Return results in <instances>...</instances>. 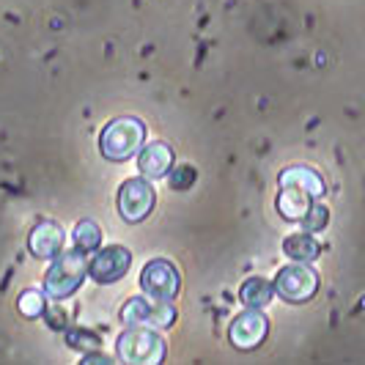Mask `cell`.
Returning a JSON list of instances; mask_svg holds the SVG:
<instances>
[{
  "instance_id": "6da1fadb",
  "label": "cell",
  "mask_w": 365,
  "mask_h": 365,
  "mask_svg": "<svg viewBox=\"0 0 365 365\" xmlns=\"http://www.w3.org/2000/svg\"><path fill=\"white\" fill-rule=\"evenodd\" d=\"M88 274V258H86V250L74 247V250H61L58 256L53 258L50 269L44 274V294L53 297V299H69L86 280Z\"/></svg>"
},
{
  "instance_id": "7a4b0ae2",
  "label": "cell",
  "mask_w": 365,
  "mask_h": 365,
  "mask_svg": "<svg viewBox=\"0 0 365 365\" xmlns=\"http://www.w3.org/2000/svg\"><path fill=\"white\" fill-rule=\"evenodd\" d=\"M146 143V127L140 118H115L99 135V151L110 163H127L132 157H138V151Z\"/></svg>"
},
{
  "instance_id": "3957f363",
  "label": "cell",
  "mask_w": 365,
  "mask_h": 365,
  "mask_svg": "<svg viewBox=\"0 0 365 365\" xmlns=\"http://www.w3.org/2000/svg\"><path fill=\"white\" fill-rule=\"evenodd\" d=\"M115 354L118 360L135 365H160L168 354L165 346V338L157 335L154 327H140V324H132L127 332L118 335L115 341Z\"/></svg>"
},
{
  "instance_id": "277c9868",
  "label": "cell",
  "mask_w": 365,
  "mask_h": 365,
  "mask_svg": "<svg viewBox=\"0 0 365 365\" xmlns=\"http://www.w3.org/2000/svg\"><path fill=\"white\" fill-rule=\"evenodd\" d=\"M319 292V274L313 272L305 261H297L292 267H283L274 274V294L292 305H302L313 299Z\"/></svg>"
},
{
  "instance_id": "5b68a950",
  "label": "cell",
  "mask_w": 365,
  "mask_h": 365,
  "mask_svg": "<svg viewBox=\"0 0 365 365\" xmlns=\"http://www.w3.org/2000/svg\"><path fill=\"white\" fill-rule=\"evenodd\" d=\"M176 308L165 299H148V297H132L121 308V322L127 324H140V327H173L176 324Z\"/></svg>"
},
{
  "instance_id": "8992f818",
  "label": "cell",
  "mask_w": 365,
  "mask_h": 365,
  "mask_svg": "<svg viewBox=\"0 0 365 365\" xmlns=\"http://www.w3.org/2000/svg\"><path fill=\"white\" fill-rule=\"evenodd\" d=\"M140 289L154 297V299H165V302H173L179 297V289H182V274L179 269L165 261V258H154L148 261L140 272Z\"/></svg>"
},
{
  "instance_id": "52a82bcc",
  "label": "cell",
  "mask_w": 365,
  "mask_h": 365,
  "mask_svg": "<svg viewBox=\"0 0 365 365\" xmlns=\"http://www.w3.org/2000/svg\"><path fill=\"white\" fill-rule=\"evenodd\" d=\"M115 201H118V215L127 222H143L157 203V192L148 179H127L121 184Z\"/></svg>"
},
{
  "instance_id": "ba28073f",
  "label": "cell",
  "mask_w": 365,
  "mask_h": 365,
  "mask_svg": "<svg viewBox=\"0 0 365 365\" xmlns=\"http://www.w3.org/2000/svg\"><path fill=\"white\" fill-rule=\"evenodd\" d=\"M132 267V253L121 245H108L102 250H96V256L88 261V274L96 283L108 286V283H118Z\"/></svg>"
},
{
  "instance_id": "9c48e42d",
  "label": "cell",
  "mask_w": 365,
  "mask_h": 365,
  "mask_svg": "<svg viewBox=\"0 0 365 365\" xmlns=\"http://www.w3.org/2000/svg\"><path fill=\"white\" fill-rule=\"evenodd\" d=\"M267 332H269L267 316L261 313V308H250V311L239 313L237 319L231 322L228 338H231V344H234L239 351H250V349H256L264 344Z\"/></svg>"
},
{
  "instance_id": "30bf717a",
  "label": "cell",
  "mask_w": 365,
  "mask_h": 365,
  "mask_svg": "<svg viewBox=\"0 0 365 365\" xmlns=\"http://www.w3.org/2000/svg\"><path fill=\"white\" fill-rule=\"evenodd\" d=\"M66 247V234L53 220H41L28 237V250L36 258H55Z\"/></svg>"
},
{
  "instance_id": "8fae6325",
  "label": "cell",
  "mask_w": 365,
  "mask_h": 365,
  "mask_svg": "<svg viewBox=\"0 0 365 365\" xmlns=\"http://www.w3.org/2000/svg\"><path fill=\"white\" fill-rule=\"evenodd\" d=\"M138 168L146 179H163L170 173L173 168V148L163 143V140H154L138 151Z\"/></svg>"
},
{
  "instance_id": "7c38bea8",
  "label": "cell",
  "mask_w": 365,
  "mask_h": 365,
  "mask_svg": "<svg viewBox=\"0 0 365 365\" xmlns=\"http://www.w3.org/2000/svg\"><path fill=\"white\" fill-rule=\"evenodd\" d=\"M277 182L280 187H297V190H305L311 198H322L324 192H327V184L324 179L308 168V165H292V168H286L280 176H277Z\"/></svg>"
},
{
  "instance_id": "4fadbf2b",
  "label": "cell",
  "mask_w": 365,
  "mask_h": 365,
  "mask_svg": "<svg viewBox=\"0 0 365 365\" xmlns=\"http://www.w3.org/2000/svg\"><path fill=\"white\" fill-rule=\"evenodd\" d=\"M316 198H311L305 190H297V187H280L277 192V212L280 217L289 220V222H302V217L308 215V209L313 206Z\"/></svg>"
},
{
  "instance_id": "5bb4252c",
  "label": "cell",
  "mask_w": 365,
  "mask_h": 365,
  "mask_svg": "<svg viewBox=\"0 0 365 365\" xmlns=\"http://www.w3.org/2000/svg\"><path fill=\"white\" fill-rule=\"evenodd\" d=\"M274 297V283H269L267 277H247L242 286H239V299H242V305H247V308H267L269 302H272Z\"/></svg>"
},
{
  "instance_id": "9a60e30c",
  "label": "cell",
  "mask_w": 365,
  "mask_h": 365,
  "mask_svg": "<svg viewBox=\"0 0 365 365\" xmlns=\"http://www.w3.org/2000/svg\"><path fill=\"white\" fill-rule=\"evenodd\" d=\"M283 253L289 258H294V261H305V264H311V261H316L319 258V253H322V245L313 239V234H292V237L283 242Z\"/></svg>"
},
{
  "instance_id": "2e32d148",
  "label": "cell",
  "mask_w": 365,
  "mask_h": 365,
  "mask_svg": "<svg viewBox=\"0 0 365 365\" xmlns=\"http://www.w3.org/2000/svg\"><path fill=\"white\" fill-rule=\"evenodd\" d=\"M74 245L86 253H96L99 245H102V228L93 220H80L74 225Z\"/></svg>"
},
{
  "instance_id": "e0dca14e",
  "label": "cell",
  "mask_w": 365,
  "mask_h": 365,
  "mask_svg": "<svg viewBox=\"0 0 365 365\" xmlns=\"http://www.w3.org/2000/svg\"><path fill=\"white\" fill-rule=\"evenodd\" d=\"M44 297H47V294L36 292V289L22 292L19 294V302H17L19 313H22L25 319H38L41 313L47 311V299H44Z\"/></svg>"
},
{
  "instance_id": "ac0fdd59",
  "label": "cell",
  "mask_w": 365,
  "mask_h": 365,
  "mask_svg": "<svg viewBox=\"0 0 365 365\" xmlns=\"http://www.w3.org/2000/svg\"><path fill=\"white\" fill-rule=\"evenodd\" d=\"M327 222H329V209L324 203H313L311 209H308V215L302 217V228L308 234H316V231H324Z\"/></svg>"
},
{
  "instance_id": "d6986e66",
  "label": "cell",
  "mask_w": 365,
  "mask_h": 365,
  "mask_svg": "<svg viewBox=\"0 0 365 365\" xmlns=\"http://www.w3.org/2000/svg\"><path fill=\"white\" fill-rule=\"evenodd\" d=\"M66 344L72 349H80V351H96L102 346L99 338L93 332H86V329H66Z\"/></svg>"
},
{
  "instance_id": "ffe728a7",
  "label": "cell",
  "mask_w": 365,
  "mask_h": 365,
  "mask_svg": "<svg viewBox=\"0 0 365 365\" xmlns=\"http://www.w3.org/2000/svg\"><path fill=\"white\" fill-rule=\"evenodd\" d=\"M168 176H170V190H190L198 179V170L192 165H176L173 173H168Z\"/></svg>"
},
{
  "instance_id": "44dd1931",
  "label": "cell",
  "mask_w": 365,
  "mask_h": 365,
  "mask_svg": "<svg viewBox=\"0 0 365 365\" xmlns=\"http://www.w3.org/2000/svg\"><path fill=\"white\" fill-rule=\"evenodd\" d=\"M83 363H88V365H99V363H113L108 354H96V351H86L83 354Z\"/></svg>"
}]
</instances>
